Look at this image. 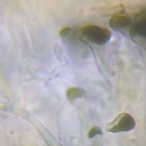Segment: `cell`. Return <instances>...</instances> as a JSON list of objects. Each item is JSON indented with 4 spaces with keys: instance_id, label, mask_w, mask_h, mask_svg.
I'll use <instances>...</instances> for the list:
<instances>
[{
    "instance_id": "8",
    "label": "cell",
    "mask_w": 146,
    "mask_h": 146,
    "mask_svg": "<svg viewBox=\"0 0 146 146\" xmlns=\"http://www.w3.org/2000/svg\"><path fill=\"white\" fill-rule=\"evenodd\" d=\"M72 29L70 27H65L60 32V35L62 37H65L68 36L71 32Z\"/></svg>"
},
{
    "instance_id": "7",
    "label": "cell",
    "mask_w": 146,
    "mask_h": 146,
    "mask_svg": "<svg viewBox=\"0 0 146 146\" xmlns=\"http://www.w3.org/2000/svg\"><path fill=\"white\" fill-rule=\"evenodd\" d=\"M101 133V129L97 127H93L90 131L88 133V136L90 138L93 137L94 136H95V135H98V134H100Z\"/></svg>"
},
{
    "instance_id": "5",
    "label": "cell",
    "mask_w": 146,
    "mask_h": 146,
    "mask_svg": "<svg viewBox=\"0 0 146 146\" xmlns=\"http://www.w3.org/2000/svg\"><path fill=\"white\" fill-rule=\"evenodd\" d=\"M124 11V6L123 5H117L110 7H104L100 10V14L103 16H110L117 15Z\"/></svg>"
},
{
    "instance_id": "3",
    "label": "cell",
    "mask_w": 146,
    "mask_h": 146,
    "mask_svg": "<svg viewBox=\"0 0 146 146\" xmlns=\"http://www.w3.org/2000/svg\"><path fill=\"white\" fill-rule=\"evenodd\" d=\"M109 25L112 29L116 31H120L128 27H131L132 20L128 16L115 15L110 19Z\"/></svg>"
},
{
    "instance_id": "4",
    "label": "cell",
    "mask_w": 146,
    "mask_h": 146,
    "mask_svg": "<svg viewBox=\"0 0 146 146\" xmlns=\"http://www.w3.org/2000/svg\"><path fill=\"white\" fill-rule=\"evenodd\" d=\"M132 36H139L146 39V18H143L136 21L130 29Z\"/></svg>"
},
{
    "instance_id": "2",
    "label": "cell",
    "mask_w": 146,
    "mask_h": 146,
    "mask_svg": "<svg viewBox=\"0 0 146 146\" xmlns=\"http://www.w3.org/2000/svg\"><path fill=\"white\" fill-rule=\"evenodd\" d=\"M135 126L133 117L127 113L120 114L112 121L109 123L107 126L108 131L112 132H127L132 129Z\"/></svg>"
},
{
    "instance_id": "6",
    "label": "cell",
    "mask_w": 146,
    "mask_h": 146,
    "mask_svg": "<svg viewBox=\"0 0 146 146\" xmlns=\"http://www.w3.org/2000/svg\"><path fill=\"white\" fill-rule=\"evenodd\" d=\"M83 94V91L79 88L72 87L67 90V96L70 100H73L76 98L80 97Z\"/></svg>"
},
{
    "instance_id": "1",
    "label": "cell",
    "mask_w": 146,
    "mask_h": 146,
    "mask_svg": "<svg viewBox=\"0 0 146 146\" xmlns=\"http://www.w3.org/2000/svg\"><path fill=\"white\" fill-rule=\"evenodd\" d=\"M80 33L87 40L98 45L105 44L112 36V33L110 30L94 25L84 26L81 29Z\"/></svg>"
}]
</instances>
